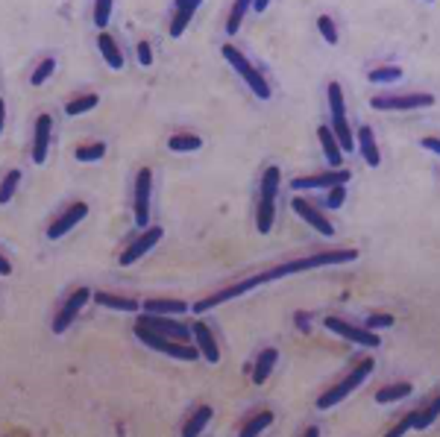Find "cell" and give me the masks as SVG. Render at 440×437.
Segmentation results:
<instances>
[{"label": "cell", "mask_w": 440, "mask_h": 437, "mask_svg": "<svg viewBox=\"0 0 440 437\" xmlns=\"http://www.w3.org/2000/svg\"><path fill=\"white\" fill-rule=\"evenodd\" d=\"M355 141H358V150H361L364 162H367L370 168H378V165H382V153H378V147H376V135H373L370 127H361V129H358V132H355Z\"/></svg>", "instance_id": "obj_19"}, {"label": "cell", "mask_w": 440, "mask_h": 437, "mask_svg": "<svg viewBox=\"0 0 440 437\" xmlns=\"http://www.w3.org/2000/svg\"><path fill=\"white\" fill-rule=\"evenodd\" d=\"M141 326L165 334V337H176V341H188V337H194L191 326L173 320V314H150V311H141V320H138Z\"/></svg>", "instance_id": "obj_10"}, {"label": "cell", "mask_w": 440, "mask_h": 437, "mask_svg": "<svg viewBox=\"0 0 440 437\" xmlns=\"http://www.w3.org/2000/svg\"><path fill=\"white\" fill-rule=\"evenodd\" d=\"M294 320H296V326L303 329V332H308V314H306V311H296V314H294Z\"/></svg>", "instance_id": "obj_41"}, {"label": "cell", "mask_w": 440, "mask_h": 437, "mask_svg": "<svg viewBox=\"0 0 440 437\" xmlns=\"http://www.w3.org/2000/svg\"><path fill=\"white\" fill-rule=\"evenodd\" d=\"M88 300H94V293L88 291V288H76L68 300H65V305L59 308V314H56V320H53V332L56 334H62L76 317H79V311H83L86 305H88Z\"/></svg>", "instance_id": "obj_12"}, {"label": "cell", "mask_w": 440, "mask_h": 437, "mask_svg": "<svg viewBox=\"0 0 440 437\" xmlns=\"http://www.w3.org/2000/svg\"><path fill=\"white\" fill-rule=\"evenodd\" d=\"M358 250H326V252H314L306 258H294V262H285L270 270V279H285L291 273H303V270H314V267H329V264H347L355 262Z\"/></svg>", "instance_id": "obj_1"}, {"label": "cell", "mask_w": 440, "mask_h": 437, "mask_svg": "<svg viewBox=\"0 0 440 437\" xmlns=\"http://www.w3.org/2000/svg\"><path fill=\"white\" fill-rule=\"evenodd\" d=\"M135 56H138V62H141L144 68H150L153 65V47H150V42H138L135 45Z\"/></svg>", "instance_id": "obj_39"}, {"label": "cell", "mask_w": 440, "mask_h": 437, "mask_svg": "<svg viewBox=\"0 0 440 437\" xmlns=\"http://www.w3.org/2000/svg\"><path fill=\"white\" fill-rule=\"evenodd\" d=\"M191 332H194L197 349L206 355V361H209V364H217V361H220V349H217V341H214L212 329H209L206 323H194V326H191Z\"/></svg>", "instance_id": "obj_18"}, {"label": "cell", "mask_w": 440, "mask_h": 437, "mask_svg": "<svg viewBox=\"0 0 440 437\" xmlns=\"http://www.w3.org/2000/svg\"><path fill=\"white\" fill-rule=\"evenodd\" d=\"M0 273H4V276H9V273H12V264L6 262V258H0Z\"/></svg>", "instance_id": "obj_44"}, {"label": "cell", "mask_w": 440, "mask_h": 437, "mask_svg": "<svg viewBox=\"0 0 440 437\" xmlns=\"http://www.w3.org/2000/svg\"><path fill=\"white\" fill-rule=\"evenodd\" d=\"M88 214V206L86 203H74V206H68L62 214L56 217V221L47 226V238L50 241H59V238H65L76 223H83V217Z\"/></svg>", "instance_id": "obj_15"}, {"label": "cell", "mask_w": 440, "mask_h": 437, "mask_svg": "<svg viewBox=\"0 0 440 437\" xmlns=\"http://www.w3.org/2000/svg\"><path fill=\"white\" fill-rule=\"evenodd\" d=\"M194 12L197 9H176V15H173V21H170V38H179L185 33V27L191 24V18H194Z\"/></svg>", "instance_id": "obj_33"}, {"label": "cell", "mask_w": 440, "mask_h": 437, "mask_svg": "<svg viewBox=\"0 0 440 437\" xmlns=\"http://www.w3.org/2000/svg\"><path fill=\"white\" fill-rule=\"evenodd\" d=\"M373 109L382 112H411V109H429L434 106V94L429 91H411V94H376Z\"/></svg>", "instance_id": "obj_7"}, {"label": "cell", "mask_w": 440, "mask_h": 437, "mask_svg": "<svg viewBox=\"0 0 440 437\" xmlns=\"http://www.w3.org/2000/svg\"><path fill=\"white\" fill-rule=\"evenodd\" d=\"M56 71V59H42V62H38V68L33 71V76H30V83L38 88V86H42V83H47V79H50V74Z\"/></svg>", "instance_id": "obj_32"}, {"label": "cell", "mask_w": 440, "mask_h": 437, "mask_svg": "<svg viewBox=\"0 0 440 437\" xmlns=\"http://www.w3.org/2000/svg\"><path fill=\"white\" fill-rule=\"evenodd\" d=\"M150 194H153V170L141 168L135 176V226L147 229L150 223Z\"/></svg>", "instance_id": "obj_11"}, {"label": "cell", "mask_w": 440, "mask_h": 437, "mask_svg": "<svg viewBox=\"0 0 440 437\" xmlns=\"http://www.w3.org/2000/svg\"><path fill=\"white\" fill-rule=\"evenodd\" d=\"M220 56L226 59L232 71H238V76H241L244 83L253 88V94L258 97V100H270V83L262 76V71L253 68V62H250L241 50L232 47V45H224V47H220Z\"/></svg>", "instance_id": "obj_3"}, {"label": "cell", "mask_w": 440, "mask_h": 437, "mask_svg": "<svg viewBox=\"0 0 440 437\" xmlns=\"http://www.w3.org/2000/svg\"><path fill=\"white\" fill-rule=\"evenodd\" d=\"M162 235H165V229L162 226H147L141 235H135V241L124 250V255L117 258V262H121V267H129V264H135L138 258L141 255H147L158 241H162Z\"/></svg>", "instance_id": "obj_13"}, {"label": "cell", "mask_w": 440, "mask_h": 437, "mask_svg": "<svg viewBox=\"0 0 440 437\" xmlns=\"http://www.w3.org/2000/svg\"><path fill=\"white\" fill-rule=\"evenodd\" d=\"M367 329H388V326H393V314H370L367 317V323H364Z\"/></svg>", "instance_id": "obj_38"}, {"label": "cell", "mask_w": 440, "mask_h": 437, "mask_svg": "<svg viewBox=\"0 0 440 437\" xmlns=\"http://www.w3.org/2000/svg\"><path fill=\"white\" fill-rule=\"evenodd\" d=\"M373 367H376V364H373V359H364L361 364H358V367L347 375V379H341L335 388H329L323 396H320V400H317V408H320V411H326V408H335L337 402H344L347 396H349V393H352V390H355L358 385H361L370 373H373Z\"/></svg>", "instance_id": "obj_6"}, {"label": "cell", "mask_w": 440, "mask_h": 437, "mask_svg": "<svg viewBox=\"0 0 440 437\" xmlns=\"http://www.w3.org/2000/svg\"><path fill=\"white\" fill-rule=\"evenodd\" d=\"M279 173L276 165H270L262 176V197H258V209H255V226L262 235H267L273 229V221H276V191H279Z\"/></svg>", "instance_id": "obj_5"}, {"label": "cell", "mask_w": 440, "mask_h": 437, "mask_svg": "<svg viewBox=\"0 0 440 437\" xmlns=\"http://www.w3.org/2000/svg\"><path fill=\"white\" fill-rule=\"evenodd\" d=\"M270 6V0H253V12H265Z\"/></svg>", "instance_id": "obj_43"}, {"label": "cell", "mask_w": 440, "mask_h": 437, "mask_svg": "<svg viewBox=\"0 0 440 437\" xmlns=\"http://www.w3.org/2000/svg\"><path fill=\"white\" fill-rule=\"evenodd\" d=\"M411 385L408 382H396V385H385L376 390V402L378 405H390V402H399V400H408L411 396Z\"/></svg>", "instance_id": "obj_22"}, {"label": "cell", "mask_w": 440, "mask_h": 437, "mask_svg": "<svg viewBox=\"0 0 440 437\" xmlns=\"http://www.w3.org/2000/svg\"><path fill=\"white\" fill-rule=\"evenodd\" d=\"M352 180L349 168H332V170H320L311 176H296L291 180L294 191H308V188H332V185H347Z\"/></svg>", "instance_id": "obj_9"}, {"label": "cell", "mask_w": 440, "mask_h": 437, "mask_svg": "<svg viewBox=\"0 0 440 437\" xmlns=\"http://www.w3.org/2000/svg\"><path fill=\"white\" fill-rule=\"evenodd\" d=\"M429 4H432V0H429Z\"/></svg>", "instance_id": "obj_47"}, {"label": "cell", "mask_w": 440, "mask_h": 437, "mask_svg": "<svg viewBox=\"0 0 440 437\" xmlns=\"http://www.w3.org/2000/svg\"><path fill=\"white\" fill-rule=\"evenodd\" d=\"M370 83H396V79H403V68H396V65H382V68H376L367 74Z\"/></svg>", "instance_id": "obj_31"}, {"label": "cell", "mask_w": 440, "mask_h": 437, "mask_svg": "<svg viewBox=\"0 0 440 437\" xmlns=\"http://www.w3.org/2000/svg\"><path fill=\"white\" fill-rule=\"evenodd\" d=\"M323 326H326L329 332H335L337 337H347V341H352V344H358V346H367V349H376L378 344H382V337H378L373 329H367V326H352V323L341 320V317H326Z\"/></svg>", "instance_id": "obj_8"}, {"label": "cell", "mask_w": 440, "mask_h": 437, "mask_svg": "<svg viewBox=\"0 0 440 437\" xmlns=\"http://www.w3.org/2000/svg\"><path fill=\"white\" fill-rule=\"evenodd\" d=\"M419 144H423L426 150H432V153H437V156H440V138H434V135H426Z\"/></svg>", "instance_id": "obj_40"}, {"label": "cell", "mask_w": 440, "mask_h": 437, "mask_svg": "<svg viewBox=\"0 0 440 437\" xmlns=\"http://www.w3.org/2000/svg\"><path fill=\"white\" fill-rule=\"evenodd\" d=\"M112 18V0H94V27L103 33Z\"/></svg>", "instance_id": "obj_34"}, {"label": "cell", "mask_w": 440, "mask_h": 437, "mask_svg": "<svg viewBox=\"0 0 440 437\" xmlns=\"http://www.w3.org/2000/svg\"><path fill=\"white\" fill-rule=\"evenodd\" d=\"M317 434H320V429H314V426H311V429H306V437H317Z\"/></svg>", "instance_id": "obj_46"}, {"label": "cell", "mask_w": 440, "mask_h": 437, "mask_svg": "<svg viewBox=\"0 0 440 437\" xmlns=\"http://www.w3.org/2000/svg\"><path fill=\"white\" fill-rule=\"evenodd\" d=\"M212 414H214V411H212L209 405H199V408L191 414V420L183 426V434H185V437H194V434H199V431H206V426L212 423Z\"/></svg>", "instance_id": "obj_25"}, {"label": "cell", "mask_w": 440, "mask_h": 437, "mask_svg": "<svg viewBox=\"0 0 440 437\" xmlns=\"http://www.w3.org/2000/svg\"><path fill=\"white\" fill-rule=\"evenodd\" d=\"M347 200V185H332L326 197V209H341Z\"/></svg>", "instance_id": "obj_37"}, {"label": "cell", "mask_w": 440, "mask_h": 437, "mask_svg": "<svg viewBox=\"0 0 440 437\" xmlns=\"http://www.w3.org/2000/svg\"><path fill=\"white\" fill-rule=\"evenodd\" d=\"M317 30H320V35H323L329 45H337V27H335V21H332L329 15H320L317 18Z\"/></svg>", "instance_id": "obj_36"}, {"label": "cell", "mask_w": 440, "mask_h": 437, "mask_svg": "<svg viewBox=\"0 0 440 437\" xmlns=\"http://www.w3.org/2000/svg\"><path fill=\"white\" fill-rule=\"evenodd\" d=\"M94 303H97V305H103V308H112V311H127V314H135V311H141V303L129 300V296L106 293V291H97V293H94Z\"/></svg>", "instance_id": "obj_20"}, {"label": "cell", "mask_w": 440, "mask_h": 437, "mask_svg": "<svg viewBox=\"0 0 440 437\" xmlns=\"http://www.w3.org/2000/svg\"><path fill=\"white\" fill-rule=\"evenodd\" d=\"M203 0H176V9H197Z\"/></svg>", "instance_id": "obj_42"}, {"label": "cell", "mask_w": 440, "mask_h": 437, "mask_svg": "<svg viewBox=\"0 0 440 437\" xmlns=\"http://www.w3.org/2000/svg\"><path fill=\"white\" fill-rule=\"evenodd\" d=\"M317 138H320V147H323L326 162H329L332 168H344V147H341V141H337L335 129L323 124V127L317 129Z\"/></svg>", "instance_id": "obj_17"}, {"label": "cell", "mask_w": 440, "mask_h": 437, "mask_svg": "<svg viewBox=\"0 0 440 437\" xmlns=\"http://www.w3.org/2000/svg\"><path fill=\"white\" fill-rule=\"evenodd\" d=\"M97 47H100V53H103L106 65H109L112 71H121V68H124V53H121V47H117V42H115V38H112L106 30L97 35Z\"/></svg>", "instance_id": "obj_21"}, {"label": "cell", "mask_w": 440, "mask_h": 437, "mask_svg": "<svg viewBox=\"0 0 440 437\" xmlns=\"http://www.w3.org/2000/svg\"><path fill=\"white\" fill-rule=\"evenodd\" d=\"M191 305L183 303V300H147V303H141V311H150V314H173V317H179Z\"/></svg>", "instance_id": "obj_24"}, {"label": "cell", "mask_w": 440, "mask_h": 437, "mask_svg": "<svg viewBox=\"0 0 440 437\" xmlns=\"http://www.w3.org/2000/svg\"><path fill=\"white\" fill-rule=\"evenodd\" d=\"M168 147H170L173 153H194V150L203 147V138L194 135V132H176V135H170Z\"/></svg>", "instance_id": "obj_26"}, {"label": "cell", "mask_w": 440, "mask_h": 437, "mask_svg": "<svg viewBox=\"0 0 440 437\" xmlns=\"http://www.w3.org/2000/svg\"><path fill=\"white\" fill-rule=\"evenodd\" d=\"M74 156H76V162H83V165H88V162H100V158L106 156V144H103V141L79 144V147L74 150Z\"/></svg>", "instance_id": "obj_29"}, {"label": "cell", "mask_w": 440, "mask_h": 437, "mask_svg": "<svg viewBox=\"0 0 440 437\" xmlns=\"http://www.w3.org/2000/svg\"><path fill=\"white\" fill-rule=\"evenodd\" d=\"M429 411H432V414H434V416H440V396H437V400H434V402H432V405H429Z\"/></svg>", "instance_id": "obj_45"}, {"label": "cell", "mask_w": 440, "mask_h": 437, "mask_svg": "<svg viewBox=\"0 0 440 437\" xmlns=\"http://www.w3.org/2000/svg\"><path fill=\"white\" fill-rule=\"evenodd\" d=\"M270 423H273V414H270V411H262V414H255L253 420H250V423H247V426L241 429V437H255V434H262V431H265V429H267Z\"/></svg>", "instance_id": "obj_30"}, {"label": "cell", "mask_w": 440, "mask_h": 437, "mask_svg": "<svg viewBox=\"0 0 440 437\" xmlns=\"http://www.w3.org/2000/svg\"><path fill=\"white\" fill-rule=\"evenodd\" d=\"M18 185H21V170H9V173L4 176V191H0V203H9L12 197H15V191H18Z\"/></svg>", "instance_id": "obj_35"}, {"label": "cell", "mask_w": 440, "mask_h": 437, "mask_svg": "<svg viewBox=\"0 0 440 437\" xmlns=\"http://www.w3.org/2000/svg\"><path fill=\"white\" fill-rule=\"evenodd\" d=\"M250 9H253V0H235V4H232V12L226 18V33L229 35H235L238 30H241V24H244V18H247Z\"/></svg>", "instance_id": "obj_27"}, {"label": "cell", "mask_w": 440, "mask_h": 437, "mask_svg": "<svg viewBox=\"0 0 440 437\" xmlns=\"http://www.w3.org/2000/svg\"><path fill=\"white\" fill-rule=\"evenodd\" d=\"M135 337H138L141 344H147L150 349L162 352V355H170V359H179V361H197L199 355H203L197 346H191L188 341H176V337H165V334H158V332H153V329H147V326H141V323L135 326Z\"/></svg>", "instance_id": "obj_2"}, {"label": "cell", "mask_w": 440, "mask_h": 437, "mask_svg": "<svg viewBox=\"0 0 440 437\" xmlns=\"http://www.w3.org/2000/svg\"><path fill=\"white\" fill-rule=\"evenodd\" d=\"M50 135H53V117L38 115L35 117V135H33V162L45 165L47 150H50Z\"/></svg>", "instance_id": "obj_16"}, {"label": "cell", "mask_w": 440, "mask_h": 437, "mask_svg": "<svg viewBox=\"0 0 440 437\" xmlns=\"http://www.w3.org/2000/svg\"><path fill=\"white\" fill-rule=\"evenodd\" d=\"M276 361H279V352H276V349H265V352L255 359L253 382H255V385H265V382H267V375H270L273 367H276Z\"/></svg>", "instance_id": "obj_23"}, {"label": "cell", "mask_w": 440, "mask_h": 437, "mask_svg": "<svg viewBox=\"0 0 440 437\" xmlns=\"http://www.w3.org/2000/svg\"><path fill=\"white\" fill-rule=\"evenodd\" d=\"M97 100H100V97L97 94H79V97H74V100H68L65 103V115L68 117H76V115H86V112H91L94 106H97Z\"/></svg>", "instance_id": "obj_28"}, {"label": "cell", "mask_w": 440, "mask_h": 437, "mask_svg": "<svg viewBox=\"0 0 440 437\" xmlns=\"http://www.w3.org/2000/svg\"><path fill=\"white\" fill-rule=\"evenodd\" d=\"M291 211L299 217V221H306L308 226H314L323 238H335V226L329 223V217L320 211L317 206H311L308 200H303V197H294V200H291Z\"/></svg>", "instance_id": "obj_14"}, {"label": "cell", "mask_w": 440, "mask_h": 437, "mask_svg": "<svg viewBox=\"0 0 440 437\" xmlns=\"http://www.w3.org/2000/svg\"><path fill=\"white\" fill-rule=\"evenodd\" d=\"M265 282H273V279H270V270H267V273H258V276H250V279H241V282H235V285L220 288V291H214L212 296H203V300H197V303L191 305V311L199 317V314H206V311L217 308L220 303L238 300V296H244V293H250V291H255V288H262Z\"/></svg>", "instance_id": "obj_4"}]
</instances>
